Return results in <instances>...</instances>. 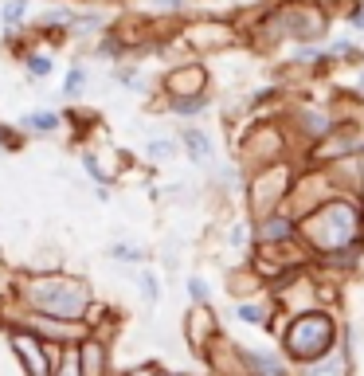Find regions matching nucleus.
Wrapping results in <instances>:
<instances>
[{"instance_id": "nucleus-1", "label": "nucleus", "mask_w": 364, "mask_h": 376, "mask_svg": "<svg viewBox=\"0 0 364 376\" xmlns=\"http://www.w3.org/2000/svg\"><path fill=\"white\" fill-rule=\"evenodd\" d=\"M286 345H290L294 356H314V361L325 356L329 345H333V326H329V317H321V314L298 317L294 326H290V333H286Z\"/></svg>"}, {"instance_id": "nucleus-2", "label": "nucleus", "mask_w": 364, "mask_h": 376, "mask_svg": "<svg viewBox=\"0 0 364 376\" xmlns=\"http://www.w3.org/2000/svg\"><path fill=\"white\" fill-rule=\"evenodd\" d=\"M12 345H16V353L24 356V365H28V373H31V376H48V361L40 356L36 341H28V337H16Z\"/></svg>"}, {"instance_id": "nucleus-3", "label": "nucleus", "mask_w": 364, "mask_h": 376, "mask_svg": "<svg viewBox=\"0 0 364 376\" xmlns=\"http://www.w3.org/2000/svg\"><path fill=\"white\" fill-rule=\"evenodd\" d=\"M184 145L192 149V161H196V165H204V161L212 157V141H208L200 129H188V133H184Z\"/></svg>"}, {"instance_id": "nucleus-4", "label": "nucleus", "mask_w": 364, "mask_h": 376, "mask_svg": "<svg viewBox=\"0 0 364 376\" xmlns=\"http://www.w3.org/2000/svg\"><path fill=\"white\" fill-rule=\"evenodd\" d=\"M247 365L255 368L259 376H278V361L266 353H247Z\"/></svg>"}, {"instance_id": "nucleus-5", "label": "nucleus", "mask_w": 364, "mask_h": 376, "mask_svg": "<svg viewBox=\"0 0 364 376\" xmlns=\"http://www.w3.org/2000/svg\"><path fill=\"white\" fill-rule=\"evenodd\" d=\"M20 126H24V129H36V133H51V129L59 126V122H55V114H28Z\"/></svg>"}, {"instance_id": "nucleus-6", "label": "nucleus", "mask_w": 364, "mask_h": 376, "mask_svg": "<svg viewBox=\"0 0 364 376\" xmlns=\"http://www.w3.org/2000/svg\"><path fill=\"white\" fill-rule=\"evenodd\" d=\"M82 376H102V349H99V345L87 349V365H82Z\"/></svg>"}, {"instance_id": "nucleus-7", "label": "nucleus", "mask_w": 364, "mask_h": 376, "mask_svg": "<svg viewBox=\"0 0 364 376\" xmlns=\"http://www.w3.org/2000/svg\"><path fill=\"white\" fill-rule=\"evenodd\" d=\"M173 106H177V114H200V110L208 106V99H200V94L196 99H177Z\"/></svg>"}, {"instance_id": "nucleus-8", "label": "nucleus", "mask_w": 364, "mask_h": 376, "mask_svg": "<svg viewBox=\"0 0 364 376\" xmlns=\"http://www.w3.org/2000/svg\"><path fill=\"white\" fill-rule=\"evenodd\" d=\"M28 75H36V79L51 75V59H48V55H31V59H28Z\"/></svg>"}, {"instance_id": "nucleus-9", "label": "nucleus", "mask_w": 364, "mask_h": 376, "mask_svg": "<svg viewBox=\"0 0 364 376\" xmlns=\"http://www.w3.org/2000/svg\"><path fill=\"white\" fill-rule=\"evenodd\" d=\"M141 294H145L149 302H157V298H161V282L153 275H141Z\"/></svg>"}, {"instance_id": "nucleus-10", "label": "nucleus", "mask_w": 364, "mask_h": 376, "mask_svg": "<svg viewBox=\"0 0 364 376\" xmlns=\"http://www.w3.org/2000/svg\"><path fill=\"white\" fill-rule=\"evenodd\" d=\"M266 239H278V236H290V224H286V219H270V224H266V231H263Z\"/></svg>"}, {"instance_id": "nucleus-11", "label": "nucleus", "mask_w": 364, "mask_h": 376, "mask_svg": "<svg viewBox=\"0 0 364 376\" xmlns=\"http://www.w3.org/2000/svg\"><path fill=\"white\" fill-rule=\"evenodd\" d=\"M82 79H87V75H82V67H75V71L67 75V82H63V94H75V90L82 87Z\"/></svg>"}, {"instance_id": "nucleus-12", "label": "nucleus", "mask_w": 364, "mask_h": 376, "mask_svg": "<svg viewBox=\"0 0 364 376\" xmlns=\"http://www.w3.org/2000/svg\"><path fill=\"white\" fill-rule=\"evenodd\" d=\"M235 314H239V321H255V326H263V310L259 306H239Z\"/></svg>"}, {"instance_id": "nucleus-13", "label": "nucleus", "mask_w": 364, "mask_h": 376, "mask_svg": "<svg viewBox=\"0 0 364 376\" xmlns=\"http://www.w3.org/2000/svg\"><path fill=\"white\" fill-rule=\"evenodd\" d=\"M149 153H153V157H173V153H177V145H173V141H153V145H149Z\"/></svg>"}, {"instance_id": "nucleus-14", "label": "nucleus", "mask_w": 364, "mask_h": 376, "mask_svg": "<svg viewBox=\"0 0 364 376\" xmlns=\"http://www.w3.org/2000/svg\"><path fill=\"white\" fill-rule=\"evenodd\" d=\"M188 294L196 298V302H208V287H204V278H188Z\"/></svg>"}, {"instance_id": "nucleus-15", "label": "nucleus", "mask_w": 364, "mask_h": 376, "mask_svg": "<svg viewBox=\"0 0 364 376\" xmlns=\"http://www.w3.org/2000/svg\"><path fill=\"white\" fill-rule=\"evenodd\" d=\"M110 259H126V263H138L141 251H129V247H110Z\"/></svg>"}, {"instance_id": "nucleus-16", "label": "nucleus", "mask_w": 364, "mask_h": 376, "mask_svg": "<svg viewBox=\"0 0 364 376\" xmlns=\"http://www.w3.org/2000/svg\"><path fill=\"white\" fill-rule=\"evenodd\" d=\"M24 16V0H12L8 8H4V20H20Z\"/></svg>"}]
</instances>
